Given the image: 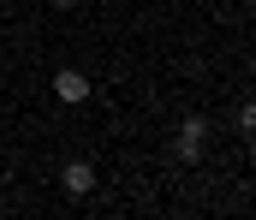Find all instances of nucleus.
Here are the masks:
<instances>
[{"mask_svg":"<svg viewBox=\"0 0 256 220\" xmlns=\"http://www.w3.org/2000/svg\"><path fill=\"white\" fill-rule=\"evenodd\" d=\"M202 137H208V119L191 113L185 125H179V143H173V161H202Z\"/></svg>","mask_w":256,"mask_h":220,"instance_id":"obj_1","label":"nucleus"},{"mask_svg":"<svg viewBox=\"0 0 256 220\" xmlns=\"http://www.w3.org/2000/svg\"><path fill=\"white\" fill-rule=\"evenodd\" d=\"M54 95H60L66 107H84V101H90V77H84V72H72V66H66V72L54 77Z\"/></svg>","mask_w":256,"mask_h":220,"instance_id":"obj_2","label":"nucleus"},{"mask_svg":"<svg viewBox=\"0 0 256 220\" xmlns=\"http://www.w3.org/2000/svg\"><path fill=\"white\" fill-rule=\"evenodd\" d=\"M60 185L72 191V197H90V191H96V167H90V161H66V167H60Z\"/></svg>","mask_w":256,"mask_h":220,"instance_id":"obj_3","label":"nucleus"},{"mask_svg":"<svg viewBox=\"0 0 256 220\" xmlns=\"http://www.w3.org/2000/svg\"><path fill=\"white\" fill-rule=\"evenodd\" d=\"M54 6H60V12H66V6H78V0H54Z\"/></svg>","mask_w":256,"mask_h":220,"instance_id":"obj_4","label":"nucleus"}]
</instances>
